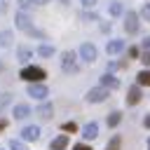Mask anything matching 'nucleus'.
I'll return each mask as SVG.
<instances>
[{"label": "nucleus", "instance_id": "obj_1", "mask_svg": "<svg viewBox=\"0 0 150 150\" xmlns=\"http://www.w3.org/2000/svg\"><path fill=\"white\" fill-rule=\"evenodd\" d=\"M19 77L21 80H26V82H42L45 77H47V73L40 68V66H26V68H21V73H19Z\"/></svg>", "mask_w": 150, "mask_h": 150}, {"label": "nucleus", "instance_id": "obj_2", "mask_svg": "<svg viewBox=\"0 0 150 150\" xmlns=\"http://www.w3.org/2000/svg\"><path fill=\"white\" fill-rule=\"evenodd\" d=\"M61 70L63 73H77L80 66H77V54L75 52H63L61 54Z\"/></svg>", "mask_w": 150, "mask_h": 150}, {"label": "nucleus", "instance_id": "obj_3", "mask_svg": "<svg viewBox=\"0 0 150 150\" xmlns=\"http://www.w3.org/2000/svg\"><path fill=\"white\" fill-rule=\"evenodd\" d=\"M108 96H110V89H105V87H94V89L87 91L84 98H87L89 103H103Z\"/></svg>", "mask_w": 150, "mask_h": 150}, {"label": "nucleus", "instance_id": "obj_4", "mask_svg": "<svg viewBox=\"0 0 150 150\" xmlns=\"http://www.w3.org/2000/svg\"><path fill=\"white\" fill-rule=\"evenodd\" d=\"M77 54H80V59H82V61H87V63H94L98 52H96V47H94L91 42H84V45H80V52H77Z\"/></svg>", "mask_w": 150, "mask_h": 150}, {"label": "nucleus", "instance_id": "obj_5", "mask_svg": "<svg viewBox=\"0 0 150 150\" xmlns=\"http://www.w3.org/2000/svg\"><path fill=\"white\" fill-rule=\"evenodd\" d=\"M28 96H33V98H38V101H45V98L49 96V89H47L42 82H33V84H28Z\"/></svg>", "mask_w": 150, "mask_h": 150}, {"label": "nucleus", "instance_id": "obj_6", "mask_svg": "<svg viewBox=\"0 0 150 150\" xmlns=\"http://www.w3.org/2000/svg\"><path fill=\"white\" fill-rule=\"evenodd\" d=\"M124 30H127L129 35H134V33L138 30V14H136V12H127V14H124Z\"/></svg>", "mask_w": 150, "mask_h": 150}, {"label": "nucleus", "instance_id": "obj_7", "mask_svg": "<svg viewBox=\"0 0 150 150\" xmlns=\"http://www.w3.org/2000/svg\"><path fill=\"white\" fill-rule=\"evenodd\" d=\"M14 23H16V28H21V30H26V33L33 28V21H30V16H28L23 9H21V12H16V16H14Z\"/></svg>", "mask_w": 150, "mask_h": 150}, {"label": "nucleus", "instance_id": "obj_8", "mask_svg": "<svg viewBox=\"0 0 150 150\" xmlns=\"http://www.w3.org/2000/svg\"><path fill=\"white\" fill-rule=\"evenodd\" d=\"M98 136V124L96 122H87L84 127H82V138L84 141H94Z\"/></svg>", "mask_w": 150, "mask_h": 150}, {"label": "nucleus", "instance_id": "obj_9", "mask_svg": "<svg viewBox=\"0 0 150 150\" xmlns=\"http://www.w3.org/2000/svg\"><path fill=\"white\" fill-rule=\"evenodd\" d=\"M141 84H131L129 87V94H127V105H136L138 101H141Z\"/></svg>", "mask_w": 150, "mask_h": 150}, {"label": "nucleus", "instance_id": "obj_10", "mask_svg": "<svg viewBox=\"0 0 150 150\" xmlns=\"http://www.w3.org/2000/svg\"><path fill=\"white\" fill-rule=\"evenodd\" d=\"M101 87H105V89H117V87H120V77H115L112 73H105V75L101 77Z\"/></svg>", "mask_w": 150, "mask_h": 150}, {"label": "nucleus", "instance_id": "obj_11", "mask_svg": "<svg viewBox=\"0 0 150 150\" xmlns=\"http://www.w3.org/2000/svg\"><path fill=\"white\" fill-rule=\"evenodd\" d=\"M21 138H23V141H38V138H40V129L33 127V124H30V127H23V129H21Z\"/></svg>", "mask_w": 150, "mask_h": 150}, {"label": "nucleus", "instance_id": "obj_12", "mask_svg": "<svg viewBox=\"0 0 150 150\" xmlns=\"http://www.w3.org/2000/svg\"><path fill=\"white\" fill-rule=\"evenodd\" d=\"M12 115H14V120H26V117L30 115V108H28L26 103H16L14 110H12Z\"/></svg>", "mask_w": 150, "mask_h": 150}, {"label": "nucleus", "instance_id": "obj_13", "mask_svg": "<svg viewBox=\"0 0 150 150\" xmlns=\"http://www.w3.org/2000/svg\"><path fill=\"white\" fill-rule=\"evenodd\" d=\"M124 49V40H110L108 45H105V52L110 54V56H115V54H120Z\"/></svg>", "mask_w": 150, "mask_h": 150}, {"label": "nucleus", "instance_id": "obj_14", "mask_svg": "<svg viewBox=\"0 0 150 150\" xmlns=\"http://www.w3.org/2000/svg\"><path fill=\"white\" fill-rule=\"evenodd\" d=\"M66 148H68V136H66V134L56 136V138L49 143V150H66Z\"/></svg>", "mask_w": 150, "mask_h": 150}, {"label": "nucleus", "instance_id": "obj_15", "mask_svg": "<svg viewBox=\"0 0 150 150\" xmlns=\"http://www.w3.org/2000/svg\"><path fill=\"white\" fill-rule=\"evenodd\" d=\"M30 56H33V49H30V47H19V49H16V59H19L21 63H28Z\"/></svg>", "mask_w": 150, "mask_h": 150}, {"label": "nucleus", "instance_id": "obj_16", "mask_svg": "<svg viewBox=\"0 0 150 150\" xmlns=\"http://www.w3.org/2000/svg\"><path fill=\"white\" fill-rule=\"evenodd\" d=\"M52 112H54L52 103H42V105L38 108V117H42V120H49V117H52Z\"/></svg>", "mask_w": 150, "mask_h": 150}, {"label": "nucleus", "instance_id": "obj_17", "mask_svg": "<svg viewBox=\"0 0 150 150\" xmlns=\"http://www.w3.org/2000/svg\"><path fill=\"white\" fill-rule=\"evenodd\" d=\"M120 122H122V112H117V110H115V112H110V115H108V127H110V129H115Z\"/></svg>", "mask_w": 150, "mask_h": 150}, {"label": "nucleus", "instance_id": "obj_18", "mask_svg": "<svg viewBox=\"0 0 150 150\" xmlns=\"http://www.w3.org/2000/svg\"><path fill=\"white\" fill-rule=\"evenodd\" d=\"M136 84H143V87H148V84H150V70H141V73L136 75Z\"/></svg>", "mask_w": 150, "mask_h": 150}, {"label": "nucleus", "instance_id": "obj_19", "mask_svg": "<svg viewBox=\"0 0 150 150\" xmlns=\"http://www.w3.org/2000/svg\"><path fill=\"white\" fill-rule=\"evenodd\" d=\"M12 45V30H0V47H9Z\"/></svg>", "mask_w": 150, "mask_h": 150}, {"label": "nucleus", "instance_id": "obj_20", "mask_svg": "<svg viewBox=\"0 0 150 150\" xmlns=\"http://www.w3.org/2000/svg\"><path fill=\"white\" fill-rule=\"evenodd\" d=\"M38 54L45 56V59H49V56L54 54V47H52V45H40V47H38Z\"/></svg>", "mask_w": 150, "mask_h": 150}, {"label": "nucleus", "instance_id": "obj_21", "mask_svg": "<svg viewBox=\"0 0 150 150\" xmlns=\"http://www.w3.org/2000/svg\"><path fill=\"white\" fill-rule=\"evenodd\" d=\"M120 145H122V141H120V136H112V138L108 141V145H105V150H120Z\"/></svg>", "mask_w": 150, "mask_h": 150}, {"label": "nucleus", "instance_id": "obj_22", "mask_svg": "<svg viewBox=\"0 0 150 150\" xmlns=\"http://www.w3.org/2000/svg\"><path fill=\"white\" fill-rule=\"evenodd\" d=\"M110 14H112V16H120V14H122V5H120V2H112V5H110Z\"/></svg>", "mask_w": 150, "mask_h": 150}, {"label": "nucleus", "instance_id": "obj_23", "mask_svg": "<svg viewBox=\"0 0 150 150\" xmlns=\"http://www.w3.org/2000/svg\"><path fill=\"white\" fill-rule=\"evenodd\" d=\"M9 150H28L21 141H9Z\"/></svg>", "mask_w": 150, "mask_h": 150}, {"label": "nucleus", "instance_id": "obj_24", "mask_svg": "<svg viewBox=\"0 0 150 150\" xmlns=\"http://www.w3.org/2000/svg\"><path fill=\"white\" fill-rule=\"evenodd\" d=\"M61 129H63V131H70V134H73V131H77V124H75V122H63V127H61Z\"/></svg>", "mask_w": 150, "mask_h": 150}, {"label": "nucleus", "instance_id": "obj_25", "mask_svg": "<svg viewBox=\"0 0 150 150\" xmlns=\"http://www.w3.org/2000/svg\"><path fill=\"white\" fill-rule=\"evenodd\" d=\"M141 16H143L145 21H150V2H145V7L141 9Z\"/></svg>", "mask_w": 150, "mask_h": 150}, {"label": "nucleus", "instance_id": "obj_26", "mask_svg": "<svg viewBox=\"0 0 150 150\" xmlns=\"http://www.w3.org/2000/svg\"><path fill=\"white\" fill-rule=\"evenodd\" d=\"M33 5H35L33 0H19V7H21V9H30Z\"/></svg>", "mask_w": 150, "mask_h": 150}, {"label": "nucleus", "instance_id": "obj_27", "mask_svg": "<svg viewBox=\"0 0 150 150\" xmlns=\"http://www.w3.org/2000/svg\"><path fill=\"white\" fill-rule=\"evenodd\" d=\"M141 63H143V66H150V49L141 54Z\"/></svg>", "mask_w": 150, "mask_h": 150}, {"label": "nucleus", "instance_id": "obj_28", "mask_svg": "<svg viewBox=\"0 0 150 150\" xmlns=\"http://www.w3.org/2000/svg\"><path fill=\"white\" fill-rule=\"evenodd\" d=\"M129 56H131V59H138V56H141V49H138V47H131V49H129Z\"/></svg>", "mask_w": 150, "mask_h": 150}, {"label": "nucleus", "instance_id": "obj_29", "mask_svg": "<svg viewBox=\"0 0 150 150\" xmlns=\"http://www.w3.org/2000/svg\"><path fill=\"white\" fill-rule=\"evenodd\" d=\"M73 150H91V148H89L87 143H75V145H73Z\"/></svg>", "mask_w": 150, "mask_h": 150}, {"label": "nucleus", "instance_id": "obj_30", "mask_svg": "<svg viewBox=\"0 0 150 150\" xmlns=\"http://www.w3.org/2000/svg\"><path fill=\"white\" fill-rule=\"evenodd\" d=\"M82 19H84V21H96V16H94V14H89V12H84V14H82Z\"/></svg>", "mask_w": 150, "mask_h": 150}, {"label": "nucleus", "instance_id": "obj_31", "mask_svg": "<svg viewBox=\"0 0 150 150\" xmlns=\"http://www.w3.org/2000/svg\"><path fill=\"white\" fill-rule=\"evenodd\" d=\"M80 2H82L84 7H94V5H96V0H80Z\"/></svg>", "mask_w": 150, "mask_h": 150}, {"label": "nucleus", "instance_id": "obj_32", "mask_svg": "<svg viewBox=\"0 0 150 150\" xmlns=\"http://www.w3.org/2000/svg\"><path fill=\"white\" fill-rule=\"evenodd\" d=\"M5 129H7V120H5V117H0V131H5Z\"/></svg>", "mask_w": 150, "mask_h": 150}, {"label": "nucleus", "instance_id": "obj_33", "mask_svg": "<svg viewBox=\"0 0 150 150\" xmlns=\"http://www.w3.org/2000/svg\"><path fill=\"white\" fill-rule=\"evenodd\" d=\"M143 127H145V129H150V115H145V120H143Z\"/></svg>", "mask_w": 150, "mask_h": 150}, {"label": "nucleus", "instance_id": "obj_34", "mask_svg": "<svg viewBox=\"0 0 150 150\" xmlns=\"http://www.w3.org/2000/svg\"><path fill=\"white\" fill-rule=\"evenodd\" d=\"M143 47H145V49H150V35H148V38L143 40Z\"/></svg>", "mask_w": 150, "mask_h": 150}, {"label": "nucleus", "instance_id": "obj_35", "mask_svg": "<svg viewBox=\"0 0 150 150\" xmlns=\"http://www.w3.org/2000/svg\"><path fill=\"white\" fill-rule=\"evenodd\" d=\"M0 12H7V5H5L2 0H0Z\"/></svg>", "mask_w": 150, "mask_h": 150}, {"label": "nucleus", "instance_id": "obj_36", "mask_svg": "<svg viewBox=\"0 0 150 150\" xmlns=\"http://www.w3.org/2000/svg\"><path fill=\"white\" fill-rule=\"evenodd\" d=\"M35 5H45V2H49V0H33Z\"/></svg>", "mask_w": 150, "mask_h": 150}, {"label": "nucleus", "instance_id": "obj_37", "mask_svg": "<svg viewBox=\"0 0 150 150\" xmlns=\"http://www.w3.org/2000/svg\"><path fill=\"white\" fill-rule=\"evenodd\" d=\"M148 150H150V138H148Z\"/></svg>", "mask_w": 150, "mask_h": 150}, {"label": "nucleus", "instance_id": "obj_38", "mask_svg": "<svg viewBox=\"0 0 150 150\" xmlns=\"http://www.w3.org/2000/svg\"><path fill=\"white\" fill-rule=\"evenodd\" d=\"M0 70H2V63H0Z\"/></svg>", "mask_w": 150, "mask_h": 150}]
</instances>
